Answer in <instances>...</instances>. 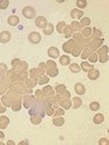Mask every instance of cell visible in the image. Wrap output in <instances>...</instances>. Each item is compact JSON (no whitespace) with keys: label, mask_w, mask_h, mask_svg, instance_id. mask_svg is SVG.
I'll return each instance as SVG.
<instances>
[{"label":"cell","mask_w":109,"mask_h":145,"mask_svg":"<svg viewBox=\"0 0 109 145\" xmlns=\"http://www.w3.org/2000/svg\"><path fill=\"white\" fill-rule=\"evenodd\" d=\"M47 67H48V73L49 75L51 77H56L58 74V70H57V66H56V63H53L52 61H49L47 63Z\"/></svg>","instance_id":"cell-1"},{"label":"cell","mask_w":109,"mask_h":145,"mask_svg":"<svg viewBox=\"0 0 109 145\" xmlns=\"http://www.w3.org/2000/svg\"><path fill=\"white\" fill-rule=\"evenodd\" d=\"M23 15L26 18H34L35 17V9L31 6H26L23 9Z\"/></svg>","instance_id":"cell-2"},{"label":"cell","mask_w":109,"mask_h":145,"mask_svg":"<svg viewBox=\"0 0 109 145\" xmlns=\"http://www.w3.org/2000/svg\"><path fill=\"white\" fill-rule=\"evenodd\" d=\"M35 25L38 26V28L40 29H44L46 26L48 25V21L46 17H43V16H39V17L35 18Z\"/></svg>","instance_id":"cell-3"},{"label":"cell","mask_w":109,"mask_h":145,"mask_svg":"<svg viewBox=\"0 0 109 145\" xmlns=\"http://www.w3.org/2000/svg\"><path fill=\"white\" fill-rule=\"evenodd\" d=\"M29 40L32 43H38L41 41V37L39 33H37V32H31V33L29 34Z\"/></svg>","instance_id":"cell-4"},{"label":"cell","mask_w":109,"mask_h":145,"mask_svg":"<svg viewBox=\"0 0 109 145\" xmlns=\"http://www.w3.org/2000/svg\"><path fill=\"white\" fill-rule=\"evenodd\" d=\"M10 33L9 32H7V31H4V32H1L0 33V42H2V43H6L8 42L10 40Z\"/></svg>","instance_id":"cell-5"},{"label":"cell","mask_w":109,"mask_h":145,"mask_svg":"<svg viewBox=\"0 0 109 145\" xmlns=\"http://www.w3.org/2000/svg\"><path fill=\"white\" fill-rule=\"evenodd\" d=\"M48 55L50 56V57H52V58H56V57H58V56H59V50H58V48H56V47L49 48V49H48Z\"/></svg>","instance_id":"cell-6"},{"label":"cell","mask_w":109,"mask_h":145,"mask_svg":"<svg viewBox=\"0 0 109 145\" xmlns=\"http://www.w3.org/2000/svg\"><path fill=\"white\" fill-rule=\"evenodd\" d=\"M8 23H9V25H17L18 23H20V18H18V16H15V15H12L8 17Z\"/></svg>","instance_id":"cell-7"},{"label":"cell","mask_w":109,"mask_h":145,"mask_svg":"<svg viewBox=\"0 0 109 145\" xmlns=\"http://www.w3.org/2000/svg\"><path fill=\"white\" fill-rule=\"evenodd\" d=\"M99 75H100V72L98 70H91L89 72V79H91V80H95V79H98L99 78Z\"/></svg>","instance_id":"cell-8"},{"label":"cell","mask_w":109,"mask_h":145,"mask_svg":"<svg viewBox=\"0 0 109 145\" xmlns=\"http://www.w3.org/2000/svg\"><path fill=\"white\" fill-rule=\"evenodd\" d=\"M75 91L77 93L78 95H83L84 93H85V87H84V85H82V83H76V85H75Z\"/></svg>","instance_id":"cell-9"},{"label":"cell","mask_w":109,"mask_h":145,"mask_svg":"<svg viewBox=\"0 0 109 145\" xmlns=\"http://www.w3.org/2000/svg\"><path fill=\"white\" fill-rule=\"evenodd\" d=\"M70 16H72L73 18H82V16H83V12L80 9H73L72 13H70Z\"/></svg>","instance_id":"cell-10"},{"label":"cell","mask_w":109,"mask_h":145,"mask_svg":"<svg viewBox=\"0 0 109 145\" xmlns=\"http://www.w3.org/2000/svg\"><path fill=\"white\" fill-rule=\"evenodd\" d=\"M8 124H9V119H8L7 117L0 118V128H1V129H5V128L8 126Z\"/></svg>","instance_id":"cell-11"},{"label":"cell","mask_w":109,"mask_h":145,"mask_svg":"<svg viewBox=\"0 0 109 145\" xmlns=\"http://www.w3.org/2000/svg\"><path fill=\"white\" fill-rule=\"evenodd\" d=\"M103 120H105V117H103V114H95L94 118H93V122L97 125H100L103 122Z\"/></svg>","instance_id":"cell-12"},{"label":"cell","mask_w":109,"mask_h":145,"mask_svg":"<svg viewBox=\"0 0 109 145\" xmlns=\"http://www.w3.org/2000/svg\"><path fill=\"white\" fill-rule=\"evenodd\" d=\"M53 25L52 24H48L47 25V28L46 29H43V33H44L46 35H50L51 33H52V31H53Z\"/></svg>","instance_id":"cell-13"},{"label":"cell","mask_w":109,"mask_h":145,"mask_svg":"<svg viewBox=\"0 0 109 145\" xmlns=\"http://www.w3.org/2000/svg\"><path fill=\"white\" fill-rule=\"evenodd\" d=\"M82 70H84V71H88V72H90L91 70H93V65L92 64H89V63H86V62H83L82 63Z\"/></svg>","instance_id":"cell-14"},{"label":"cell","mask_w":109,"mask_h":145,"mask_svg":"<svg viewBox=\"0 0 109 145\" xmlns=\"http://www.w3.org/2000/svg\"><path fill=\"white\" fill-rule=\"evenodd\" d=\"M66 23L65 22H60V23H58V25H57V31L59 32V33H62V32L65 31V29H66Z\"/></svg>","instance_id":"cell-15"},{"label":"cell","mask_w":109,"mask_h":145,"mask_svg":"<svg viewBox=\"0 0 109 145\" xmlns=\"http://www.w3.org/2000/svg\"><path fill=\"white\" fill-rule=\"evenodd\" d=\"M52 122H53L55 126H58V127H60V126L64 125L65 120L62 119V118H55V119L52 120Z\"/></svg>","instance_id":"cell-16"},{"label":"cell","mask_w":109,"mask_h":145,"mask_svg":"<svg viewBox=\"0 0 109 145\" xmlns=\"http://www.w3.org/2000/svg\"><path fill=\"white\" fill-rule=\"evenodd\" d=\"M69 70L72 71V72H74V73H78V72H80V70H81V67L78 66L77 64L73 63V64H70V65H69Z\"/></svg>","instance_id":"cell-17"},{"label":"cell","mask_w":109,"mask_h":145,"mask_svg":"<svg viewBox=\"0 0 109 145\" xmlns=\"http://www.w3.org/2000/svg\"><path fill=\"white\" fill-rule=\"evenodd\" d=\"M90 109H91L92 111H98L100 109V104L98 102H92L90 104Z\"/></svg>","instance_id":"cell-18"},{"label":"cell","mask_w":109,"mask_h":145,"mask_svg":"<svg viewBox=\"0 0 109 145\" xmlns=\"http://www.w3.org/2000/svg\"><path fill=\"white\" fill-rule=\"evenodd\" d=\"M60 64H62V65H67V64H69V57L66 56V55L61 56V57H60Z\"/></svg>","instance_id":"cell-19"},{"label":"cell","mask_w":109,"mask_h":145,"mask_svg":"<svg viewBox=\"0 0 109 145\" xmlns=\"http://www.w3.org/2000/svg\"><path fill=\"white\" fill-rule=\"evenodd\" d=\"M80 28H81V24L77 23V22H73V23L70 24V30H72V31H77Z\"/></svg>","instance_id":"cell-20"},{"label":"cell","mask_w":109,"mask_h":145,"mask_svg":"<svg viewBox=\"0 0 109 145\" xmlns=\"http://www.w3.org/2000/svg\"><path fill=\"white\" fill-rule=\"evenodd\" d=\"M60 105L61 106H64L65 109H69L70 106H72V102L70 101H60Z\"/></svg>","instance_id":"cell-21"},{"label":"cell","mask_w":109,"mask_h":145,"mask_svg":"<svg viewBox=\"0 0 109 145\" xmlns=\"http://www.w3.org/2000/svg\"><path fill=\"white\" fill-rule=\"evenodd\" d=\"M73 102L75 103L74 105H73V108H75V109H77L78 106H80L81 104H82V101H81V100H80V98H78V97H75V98H73Z\"/></svg>","instance_id":"cell-22"},{"label":"cell","mask_w":109,"mask_h":145,"mask_svg":"<svg viewBox=\"0 0 109 145\" xmlns=\"http://www.w3.org/2000/svg\"><path fill=\"white\" fill-rule=\"evenodd\" d=\"M34 101V97L33 96H30L29 97V100H27V97L25 98V104H24V105H25V108H30V105H31V103L33 102Z\"/></svg>","instance_id":"cell-23"},{"label":"cell","mask_w":109,"mask_h":145,"mask_svg":"<svg viewBox=\"0 0 109 145\" xmlns=\"http://www.w3.org/2000/svg\"><path fill=\"white\" fill-rule=\"evenodd\" d=\"M89 59L91 63H95L98 61V54H91V55L89 56Z\"/></svg>","instance_id":"cell-24"},{"label":"cell","mask_w":109,"mask_h":145,"mask_svg":"<svg viewBox=\"0 0 109 145\" xmlns=\"http://www.w3.org/2000/svg\"><path fill=\"white\" fill-rule=\"evenodd\" d=\"M76 5H77V7H80V8H84L86 5H88V2L84 1V0H82V1L81 0H78V1L76 2Z\"/></svg>","instance_id":"cell-25"},{"label":"cell","mask_w":109,"mask_h":145,"mask_svg":"<svg viewBox=\"0 0 109 145\" xmlns=\"http://www.w3.org/2000/svg\"><path fill=\"white\" fill-rule=\"evenodd\" d=\"M8 5H9L8 0H6V1H0V9H6Z\"/></svg>","instance_id":"cell-26"},{"label":"cell","mask_w":109,"mask_h":145,"mask_svg":"<svg viewBox=\"0 0 109 145\" xmlns=\"http://www.w3.org/2000/svg\"><path fill=\"white\" fill-rule=\"evenodd\" d=\"M90 18L89 17H84V18H82V21H81V24L82 25H89L90 24Z\"/></svg>","instance_id":"cell-27"},{"label":"cell","mask_w":109,"mask_h":145,"mask_svg":"<svg viewBox=\"0 0 109 145\" xmlns=\"http://www.w3.org/2000/svg\"><path fill=\"white\" fill-rule=\"evenodd\" d=\"M49 81V78L48 77H43V78H41L40 80H39V82L38 83H40V85H44V83H47Z\"/></svg>","instance_id":"cell-28"},{"label":"cell","mask_w":109,"mask_h":145,"mask_svg":"<svg viewBox=\"0 0 109 145\" xmlns=\"http://www.w3.org/2000/svg\"><path fill=\"white\" fill-rule=\"evenodd\" d=\"M65 89H66V87H65L64 85H60V86H57V87H56V91H58V93L64 91Z\"/></svg>","instance_id":"cell-29"},{"label":"cell","mask_w":109,"mask_h":145,"mask_svg":"<svg viewBox=\"0 0 109 145\" xmlns=\"http://www.w3.org/2000/svg\"><path fill=\"white\" fill-rule=\"evenodd\" d=\"M107 59H108V55H107V54H103V55H100V62H101V63L107 62Z\"/></svg>","instance_id":"cell-30"},{"label":"cell","mask_w":109,"mask_h":145,"mask_svg":"<svg viewBox=\"0 0 109 145\" xmlns=\"http://www.w3.org/2000/svg\"><path fill=\"white\" fill-rule=\"evenodd\" d=\"M32 122H33V124H40L41 122V117H33L32 118Z\"/></svg>","instance_id":"cell-31"},{"label":"cell","mask_w":109,"mask_h":145,"mask_svg":"<svg viewBox=\"0 0 109 145\" xmlns=\"http://www.w3.org/2000/svg\"><path fill=\"white\" fill-rule=\"evenodd\" d=\"M102 53H105V54H107V53H108V47H107V46H103V47L99 50V54H100V55H101Z\"/></svg>","instance_id":"cell-32"},{"label":"cell","mask_w":109,"mask_h":145,"mask_svg":"<svg viewBox=\"0 0 109 145\" xmlns=\"http://www.w3.org/2000/svg\"><path fill=\"white\" fill-rule=\"evenodd\" d=\"M109 142L107 141V139H101V141L99 142V144H108Z\"/></svg>","instance_id":"cell-33"},{"label":"cell","mask_w":109,"mask_h":145,"mask_svg":"<svg viewBox=\"0 0 109 145\" xmlns=\"http://www.w3.org/2000/svg\"><path fill=\"white\" fill-rule=\"evenodd\" d=\"M5 111H6V110H5V108H2V106L0 105V113H4Z\"/></svg>","instance_id":"cell-34"},{"label":"cell","mask_w":109,"mask_h":145,"mask_svg":"<svg viewBox=\"0 0 109 145\" xmlns=\"http://www.w3.org/2000/svg\"><path fill=\"white\" fill-rule=\"evenodd\" d=\"M4 137H5V134L2 133V131H0V139H1V138H4Z\"/></svg>","instance_id":"cell-35"},{"label":"cell","mask_w":109,"mask_h":145,"mask_svg":"<svg viewBox=\"0 0 109 145\" xmlns=\"http://www.w3.org/2000/svg\"><path fill=\"white\" fill-rule=\"evenodd\" d=\"M7 144H8V145H9V144H10V145H15V142H13V141H8V143H7Z\"/></svg>","instance_id":"cell-36"},{"label":"cell","mask_w":109,"mask_h":145,"mask_svg":"<svg viewBox=\"0 0 109 145\" xmlns=\"http://www.w3.org/2000/svg\"><path fill=\"white\" fill-rule=\"evenodd\" d=\"M95 34H97V35H101V31H98V30H97V31H95Z\"/></svg>","instance_id":"cell-37"},{"label":"cell","mask_w":109,"mask_h":145,"mask_svg":"<svg viewBox=\"0 0 109 145\" xmlns=\"http://www.w3.org/2000/svg\"><path fill=\"white\" fill-rule=\"evenodd\" d=\"M20 144H29V141H23V142H21Z\"/></svg>","instance_id":"cell-38"},{"label":"cell","mask_w":109,"mask_h":145,"mask_svg":"<svg viewBox=\"0 0 109 145\" xmlns=\"http://www.w3.org/2000/svg\"><path fill=\"white\" fill-rule=\"evenodd\" d=\"M0 145H4V143H2V142H0Z\"/></svg>","instance_id":"cell-39"}]
</instances>
